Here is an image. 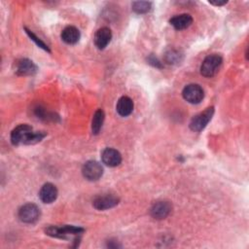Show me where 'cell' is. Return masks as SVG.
Returning <instances> with one entry per match:
<instances>
[{"instance_id":"cell-21","label":"cell","mask_w":249,"mask_h":249,"mask_svg":"<svg viewBox=\"0 0 249 249\" xmlns=\"http://www.w3.org/2000/svg\"><path fill=\"white\" fill-rule=\"evenodd\" d=\"M147 61L149 64L153 65L154 67H157V68H161L162 67V64L161 62L154 55H150L148 58H147Z\"/></svg>"},{"instance_id":"cell-4","label":"cell","mask_w":249,"mask_h":249,"mask_svg":"<svg viewBox=\"0 0 249 249\" xmlns=\"http://www.w3.org/2000/svg\"><path fill=\"white\" fill-rule=\"evenodd\" d=\"M214 115V107H208L204 111L198 113L196 115L190 122V128L193 131H201L205 128V126L208 124V123L211 121L212 117Z\"/></svg>"},{"instance_id":"cell-12","label":"cell","mask_w":249,"mask_h":249,"mask_svg":"<svg viewBox=\"0 0 249 249\" xmlns=\"http://www.w3.org/2000/svg\"><path fill=\"white\" fill-rule=\"evenodd\" d=\"M111 39H112V32H111L110 28L104 26V27L99 28L95 32L93 41H94V45L96 46L97 49L103 50L108 46Z\"/></svg>"},{"instance_id":"cell-11","label":"cell","mask_w":249,"mask_h":249,"mask_svg":"<svg viewBox=\"0 0 249 249\" xmlns=\"http://www.w3.org/2000/svg\"><path fill=\"white\" fill-rule=\"evenodd\" d=\"M101 160L105 165L115 167L122 162V155L116 149L106 148L101 153Z\"/></svg>"},{"instance_id":"cell-7","label":"cell","mask_w":249,"mask_h":249,"mask_svg":"<svg viewBox=\"0 0 249 249\" xmlns=\"http://www.w3.org/2000/svg\"><path fill=\"white\" fill-rule=\"evenodd\" d=\"M83 176L89 181H97L103 175V167L96 160H88L82 167Z\"/></svg>"},{"instance_id":"cell-20","label":"cell","mask_w":249,"mask_h":249,"mask_svg":"<svg viewBox=\"0 0 249 249\" xmlns=\"http://www.w3.org/2000/svg\"><path fill=\"white\" fill-rule=\"evenodd\" d=\"M24 30L26 31V33H27V35L30 37V39L38 46V47H40V48H42L43 50H45V51H47V52H51L50 51V49H49V47H48V45H46L40 38H38L33 32H31L29 29H27L26 27H24Z\"/></svg>"},{"instance_id":"cell-18","label":"cell","mask_w":249,"mask_h":249,"mask_svg":"<svg viewBox=\"0 0 249 249\" xmlns=\"http://www.w3.org/2000/svg\"><path fill=\"white\" fill-rule=\"evenodd\" d=\"M105 119V114L102 109H97L92 117L91 121V131L93 134H98L102 128L103 123Z\"/></svg>"},{"instance_id":"cell-2","label":"cell","mask_w":249,"mask_h":249,"mask_svg":"<svg viewBox=\"0 0 249 249\" xmlns=\"http://www.w3.org/2000/svg\"><path fill=\"white\" fill-rule=\"evenodd\" d=\"M46 233L50 236L56 237V238H62V239H67L70 236H73L75 238H79L85 230L80 227H75V226H69V225H64V226H50L45 230Z\"/></svg>"},{"instance_id":"cell-9","label":"cell","mask_w":249,"mask_h":249,"mask_svg":"<svg viewBox=\"0 0 249 249\" xmlns=\"http://www.w3.org/2000/svg\"><path fill=\"white\" fill-rule=\"evenodd\" d=\"M37 70V65L28 58H20L15 63V72L18 76H32Z\"/></svg>"},{"instance_id":"cell-10","label":"cell","mask_w":249,"mask_h":249,"mask_svg":"<svg viewBox=\"0 0 249 249\" xmlns=\"http://www.w3.org/2000/svg\"><path fill=\"white\" fill-rule=\"evenodd\" d=\"M171 209L172 206L168 201H157L152 205L150 209V214L153 218L157 220H162L170 214Z\"/></svg>"},{"instance_id":"cell-13","label":"cell","mask_w":249,"mask_h":249,"mask_svg":"<svg viewBox=\"0 0 249 249\" xmlns=\"http://www.w3.org/2000/svg\"><path fill=\"white\" fill-rule=\"evenodd\" d=\"M58 192L56 187L52 183H46L39 191V197L44 203H52L57 197Z\"/></svg>"},{"instance_id":"cell-8","label":"cell","mask_w":249,"mask_h":249,"mask_svg":"<svg viewBox=\"0 0 249 249\" xmlns=\"http://www.w3.org/2000/svg\"><path fill=\"white\" fill-rule=\"evenodd\" d=\"M120 201V198L112 194L100 195L94 197L92 200V205L97 210H107L115 207Z\"/></svg>"},{"instance_id":"cell-14","label":"cell","mask_w":249,"mask_h":249,"mask_svg":"<svg viewBox=\"0 0 249 249\" xmlns=\"http://www.w3.org/2000/svg\"><path fill=\"white\" fill-rule=\"evenodd\" d=\"M60 37L64 43H66L68 45H74L79 42L81 34L77 27L69 25V26H66L61 31Z\"/></svg>"},{"instance_id":"cell-15","label":"cell","mask_w":249,"mask_h":249,"mask_svg":"<svg viewBox=\"0 0 249 249\" xmlns=\"http://www.w3.org/2000/svg\"><path fill=\"white\" fill-rule=\"evenodd\" d=\"M169 23L176 30H183L188 28L193 23V18L189 14H180L171 18L169 19Z\"/></svg>"},{"instance_id":"cell-17","label":"cell","mask_w":249,"mask_h":249,"mask_svg":"<svg viewBox=\"0 0 249 249\" xmlns=\"http://www.w3.org/2000/svg\"><path fill=\"white\" fill-rule=\"evenodd\" d=\"M163 56H164V61L166 63H168V64H178L183 60L184 54L180 50L170 48L164 53Z\"/></svg>"},{"instance_id":"cell-3","label":"cell","mask_w":249,"mask_h":249,"mask_svg":"<svg viewBox=\"0 0 249 249\" xmlns=\"http://www.w3.org/2000/svg\"><path fill=\"white\" fill-rule=\"evenodd\" d=\"M222 62L223 58L220 54L212 53L207 55L200 65V74L206 78L215 76L218 73Z\"/></svg>"},{"instance_id":"cell-22","label":"cell","mask_w":249,"mask_h":249,"mask_svg":"<svg viewBox=\"0 0 249 249\" xmlns=\"http://www.w3.org/2000/svg\"><path fill=\"white\" fill-rule=\"evenodd\" d=\"M209 3L212 5H215V6H223V5L227 4L228 1L227 0H222V1L218 0V1H209Z\"/></svg>"},{"instance_id":"cell-5","label":"cell","mask_w":249,"mask_h":249,"mask_svg":"<svg viewBox=\"0 0 249 249\" xmlns=\"http://www.w3.org/2000/svg\"><path fill=\"white\" fill-rule=\"evenodd\" d=\"M40 208L34 203H26L22 205L18 212L19 220L26 224H33L40 218Z\"/></svg>"},{"instance_id":"cell-1","label":"cell","mask_w":249,"mask_h":249,"mask_svg":"<svg viewBox=\"0 0 249 249\" xmlns=\"http://www.w3.org/2000/svg\"><path fill=\"white\" fill-rule=\"evenodd\" d=\"M46 132L44 131H34L32 126L23 124L15 127L11 132V142L13 145H20V144H36L42 141Z\"/></svg>"},{"instance_id":"cell-6","label":"cell","mask_w":249,"mask_h":249,"mask_svg":"<svg viewBox=\"0 0 249 249\" xmlns=\"http://www.w3.org/2000/svg\"><path fill=\"white\" fill-rule=\"evenodd\" d=\"M183 98L192 104H198L204 97L202 88L197 84H189L182 90Z\"/></svg>"},{"instance_id":"cell-16","label":"cell","mask_w":249,"mask_h":249,"mask_svg":"<svg viewBox=\"0 0 249 249\" xmlns=\"http://www.w3.org/2000/svg\"><path fill=\"white\" fill-rule=\"evenodd\" d=\"M117 113L122 117L129 116L133 111V101L128 96H122L116 105Z\"/></svg>"},{"instance_id":"cell-19","label":"cell","mask_w":249,"mask_h":249,"mask_svg":"<svg viewBox=\"0 0 249 249\" xmlns=\"http://www.w3.org/2000/svg\"><path fill=\"white\" fill-rule=\"evenodd\" d=\"M131 8L136 14H146L152 9V3L149 1H135L131 4Z\"/></svg>"}]
</instances>
